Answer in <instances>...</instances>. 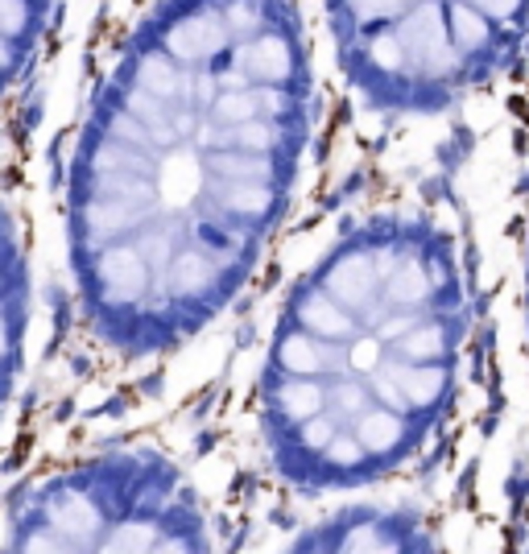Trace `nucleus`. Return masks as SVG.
<instances>
[{
	"instance_id": "0eeeda50",
	"label": "nucleus",
	"mask_w": 529,
	"mask_h": 554,
	"mask_svg": "<svg viewBox=\"0 0 529 554\" xmlns=\"http://www.w3.org/2000/svg\"><path fill=\"white\" fill-rule=\"evenodd\" d=\"M87 0H0V112L74 41Z\"/></svg>"
},
{
	"instance_id": "39448f33",
	"label": "nucleus",
	"mask_w": 529,
	"mask_h": 554,
	"mask_svg": "<svg viewBox=\"0 0 529 554\" xmlns=\"http://www.w3.org/2000/svg\"><path fill=\"white\" fill-rule=\"evenodd\" d=\"M70 50L74 41L0 112V447L17 426L54 335L50 186Z\"/></svg>"
},
{
	"instance_id": "7ed1b4c3",
	"label": "nucleus",
	"mask_w": 529,
	"mask_h": 554,
	"mask_svg": "<svg viewBox=\"0 0 529 554\" xmlns=\"http://www.w3.org/2000/svg\"><path fill=\"white\" fill-rule=\"evenodd\" d=\"M228 501L182 435L124 426L0 484V551H219Z\"/></svg>"
},
{
	"instance_id": "f03ea898",
	"label": "nucleus",
	"mask_w": 529,
	"mask_h": 554,
	"mask_svg": "<svg viewBox=\"0 0 529 554\" xmlns=\"http://www.w3.org/2000/svg\"><path fill=\"white\" fill-rule=\"evenodd\" d=\"M480 306L455 190L385 170L281 236L186 443L228 505L244 484L310 509L381 497L455 426Z\"/></svg>"
},
{
	"instance_id": "423d86ee",
	"label": "nucleus",
	"mask_w": 529,
	"mask_h": 554,
	"mask_svg": "<svg viewBox=\"0 0 529 554\" xmlns=\"http://www.w3.org/2000/svg\"><path fill=\"white\" fill-rule=\"evenodd\" d=\"M492 240L501 253L492 248V277L480 281V294L501 339V368L509 373L517 402H529V153L526 170L509 182Z\"/></svg>"
},
{
	"instance_id": "20e7f679",
	"label": "nucleus",
	"mask_w": 529,
	"mask_h": 554,
	"mask_svg": "<svg viewBox=\"0 0 529 554\" xmlns=\"http://www.w3.org/2000/svg\"><path fill=\"white\" fill-rule=\"evenodd\" d=\"M323 70L385 128L480 99L529 46V0H310Z\"/></svg>"
},
{
	"instance_id": "f257e3e1",
	"label": "nucleus",
	"mask_w": 529,
	"mask_h": 554,
	"mask_svg": "<svg viewBox=\"0 0 529 554\" xmlns=\"http://www.w3.org/2000/svg\"><path fill=\"white\" fill-rule=\"evenodd\" d=\"M310 0H87L54 149V335L0 484L166 402L252 298L319 116Z\"/></svg>"
}]
</instances>
